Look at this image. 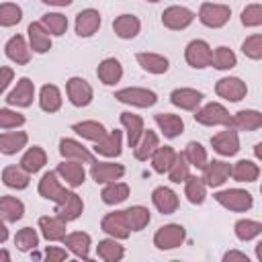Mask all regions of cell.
I'll use <instances>...</instances> for the list:
<instances>
[{
	"instance_id": "cell-1",
	"label": "cell",
	"mask_w": 262,
	"mask_h": 262,
	"mask_svg": "<svg viewBox=\"0 0 262 262\" xmlns=\"http://www.w3.org/2000/svg\"><path fill=\"white\" fill-rule=\"evenodd\" d=\"M215 201L229 209V211H235V213H244V211H250L252 205H254V199L248 190H242V188H227V190H219L215 192Z\"/></svg>"
},
{
	"instance_id": "cell-2",
	"label": "cell",
	"mask_w": 262,
	"mask_h": 262,
	"mask_svg": "<svg viewBox=\"0 0 262 262\" xmlns=\"http://www.w3.org/2000/svg\"><path fill=\"white\" fill-rule=\"evenodd\" d=\"M194 121L201 123V125H207V127H217V125L231 127V115L219 102H209L203 108H196L194 111Z\"/></svg>"
},
{
	"instance_id": "cell-3",
	"label": "cell",
	"mask_w": 262,
	"mask_h": 262,
	"mask_svg": "<svg viewBox=\"0 0 262 262\" xmlns=\"http://www.w3.org/2000/svg\"><path fill=\"white\" fill-rule=\"evenodd\" d=\"M229 16H231V8L227 4L205 2L199 8V20L209 29H221L223 25H227Z\"/></svg>"
},
{
	"instance_id": "cell-4",
	"label": "cell",
	"mask_w": 262,
	"mask_h": 262,
	"mask_svg": "<svg viewBox=\"0 0 262 262\" xmlns=\"http://www.w3.org/2000/svg\"><path fill=\"white\" fill-rule=\"evenodd\" d=\"M186 237V231L180 223H168V225H162L156 235H154V246L158 250H174L178 246H182Z\"/></svg>"
},
{
	"instance_id": "cell-5",
	"label": "cell",
	"mask_w": 262,
	"mask_h": 262,
	"mask_svg": "<svg viewBox=\"0 0 262 262\" xmlns=\"http://www.w3.org/2000/svg\"><path fill=\"white\" fill-rule=\"evenodd\" d=\"M115 98L119 102L139 106V108H149L158 102V94L154 90H147V88H123V90L115 92Z\"/></svg>"
},
{
	"instance_id": "cell-6",
	"label": "cell",
	"mask_w": 262,
	"mask_h": 262,
	"mask_svg": "<svg viewBox=\"0 0 262 262\" xmlns=\"http://www.w3.org/2000/svg\"><path fill=\"white\" fill-rule=\"evenodd\" d=\"M211 55H213V49L209 47L207 41L203 39H194L186 45L184 49V59L190 68H196V70H203L207 66H211Z\"/></svg>"
},
{
	"instance_id": "cell-7",
	"label": "cell",
	"mask_w": 262,
	"mask_h": 262,
	"mask_svg": "<svg viewBox=\"0 0 262 262\" xmlns=\"http://www.w3.org/2000/svg\"><path fill=\"white\" fill-rule=\"evenodd\" d=\"M39 194L47 201H53V203H63L68 196H70V190L66 186H61L59 182V176L55 172H45L43 178L39 180Z\"/></svg>"
},
{
	"instance_id": "cell-8",
	"label": "cell",
	"mask_w": 262,
	"mask_h": 262,
	"mask_svg": "<svg viewBox=\"0 0 262 262\" xmlns=\"http://www.w3.org/2000/svg\"><path fill=\"white\" fill-rule=\"evenodd\" d=\"M194 20V12L186 6H168L162 12V25L172 31H182Z\"/></svg>"
},
{
	"instance_id": "cell-9",
	"label": "cell",
	"mask_w": 262,
	"mask_h": 262,
	"mask_svg": "<svg viewBox=\"0 0 262 262\" xmlns=\"http://www.w3.org/2000/svg\"><path fill=\"white\" fill-rule=\"evenodd\" d=\"M66 90H68V98L74 106H88L92 102V96H94L92 86L80 76L70 78L66 84Z\"/></svg>"
},
{
	"instance_id": "cell-10",
	"label": "cell",
	"mask_w": 262,
	"mask_h": 262,
	"mask_svg": "<svg viewBox=\"0 0 262 262\" xmlns=\"http://www.w3.org/2000/svg\"><path fill=\"white\" fill-rule=\"evenodd\" d=\"M100 227L104 233H108L115 239H127L131 235V227H129L123 211H113V213L104 215L100 221Z\"/></svg>"
},
{
	"instance_id": "cell-11",
	"label": "cell",
	"mask_w": 262,
	"mask_h": 262,
	"mask_svg": "<svg viewBox=\"0 0 262 262\" xmlns=\"http://www.w3.org/2000/svg\"><path fill=\"white\" fill-rule=\"evenodd\" d=\"M211 145L217 154L225 156V158H231L239 151V137H237V131L227 127L225 131H219L217 135L211 137Z\"/></svg>"
},
{
	"instance_id": "cell-12",
	"label": "cell",
	"mask_w": 262,
	"mask_h": 262,
	"mask_svg": "<svg viewBox=\"0 0 262 262\" xmlns=\"http://www.w3.org/2000/svg\"><path fill=\"white\" fill-rule=\"evenodd\" d=\"M231 174V166L223 160H213V162H207L205 168H203V182L205 186H211V188H217L221 186Z\"/></svg>"
},
{
	"instance_id": "cell-13",
	"label": "cell",
	"mask_w": 262,
	"mask_h": 262,
	"mask_svg": "<svg viewBox=\"0 0 262 262\" xmlns=\"http://www.w3.org/2000/svg\"><path fill=\"white\" fill-rule=\"evenodd\" d=\"M215 92H217L221 98H225V100L237 102V100H242V98L248 94V86H246V82H242L239 78L227 76V78H221V80L215 84Z\"/></svg>"
},
{
	"instance_id": "cell-14",
	"label": "cell",
	"mask_w": 262,
	"mask_h": 262,
	"mask_svg": "<svg viewBox=\"0 0 262 262\" xmlns=\"http://www.w3.org/2000/svg\"><path fill=\"white\" fill-rule=\"evenodd\" d=\"M55 174H57L61 180H66V184L72 186V188L82 186V184H84V178H86V170H84L82 162H76V160H68V162L57 164Z\"/></svg>"
},
{
	"instance_id": "cell-15",
	"label": "cell",
	"mask_w": 262,
	"mask_h": 262,
	"mask_svg": "<svg viewBox=\"0 0 262 262\" xmlns=\"http://www.w3.org/2000/svg\"><path fill=\"white\" fill-rule=\"evenodd\" d=\"M123 174H125V168L121 164H113V162H92V168H90V176L96 184L115 182Z\"/></svg>"
},
{
	"instance_id": "cell-16",
	"label": "cell",
	"mask_w": 262,
	"mask_h": 262,
	"mask_svg": "<svg viewBox=\"0 0 262 262\" xmlns=\"http://www.w3.org/2000/svg\"><path fill=\"white\" fill-rule=\"evenodd\" d=\"M33 98H35V84L29 80V78H20L14 86V90L6 96V102L10 106H31L33 104Z\"/></svg>"
},
{
	"instance_id": "cell-17",
	"label": "cell",
	"mask_w": 262,
	"mask_h": 262,
	"mask_svg": "<svg viewBox=\"0 0 262 262\" xmlns=\"http://www.w3.org/2000/svg\"><path fill=\"white\" fill-rule=\"evenodd\" d=\"M100 23H102L100 12L94 10V8H86V10H80V12H78L74 27H76V33H78L80 37H92V35L98 31Z\"/></svg>"
},
{
	"instance_id": "cell-18",
	"label": "cell",
	"mask_w": 262,
	"mask_h": 262,
	"mask_svg": "<svg viewBox=\"0 0 262 262\" xmlns=\"http://www.w3.org/2000/svg\"><path fill=\"white\" fill-rule=\"evenodd\" d=\"M59 154L66 158V160H76V162H86V164H92L94 162V156L88 147H84L80 141L76 139H70V137H63L59 141Z\"/></svg>"
},
{
	"instance_id": "cell-19",
	"label": "cell",
	"mask_w": 262,
	"mask_h": 262,
	"mask_svg": "<svg viewBox=\"0 0 262 262\" xmlns=\"http://www.w3.org/2000/svg\"><path fill=\"white\" fill-rule=\"evenodd\" d=\"M4 51H6V57L18 66H25L31 61V47L27 45L25 37L23 35H14L8 39V43L4 45Z\"/></svg>"
},
{
	"instance_id": "cell-20",
	"label": "cell",
	"mask_w": 262,
	"mask_h": 262,
	"mask_svg": "<svg viewBox=\"0 0 262 262\" xmlns=\"http://www.w3.org/2000/svg\"><path fill=\"white\" fill-rule=\"evenodd\" d=\"M170 102L184 111H196L199 104L203 102V92L194 88H176L170 94Z\"/></svg>"
},
{
	"instance_id": "cell-21",
	"label": "cell",
	"mask_w": 262,
	"mask_h": 262,
	"mask_svg": "<svg viewBox=\"0 0 262 262\" xmlns=\"http://www.w3.org/2000/svg\"><path fill=\"white\" fill-rule=\"evenodd\" d=\"M151 203L162 215H172L178 209V196L168 186H158L151 192Z\"/></svg>"
},
{
	"instance_id": "cell-22",
	"label": "cell",
	"mask_w": 262,
	"mask_h": 262,
	"mask_svg": "<svg viewBox=\"0 0 262 262\" xmlns=\"http://www.w3.org/2000/svg\"><path fill=\"white\" fill-rule=\"evenodd\" d=\"M121 147H123V133L119 129H113L108 131L102 139H98L94 143V151L100 154V156H106V158H117L121 156Z\"/></svg>"
},
{
	"instance_id": "cell-23",
	"label": "cell",
	"mask_w": 262,
	"mask_h": 262,
	"mask_svg": "<svg viewBox=\"0 0 262 262\" xmlns=\"http://www.w3.org/2000/svg\"><path fill=\"white\" fill-rule=\"evenodd\" d=\"M66 250H70L74 256L82 258V260H88L90 258V235L84 233V231H74V233H66V237L61 239Z\"/></svg>"
},
{
	"instance_id": "cell-24",
	"label": "cell",
	"mask_w": 262,
	"mask_h": 262,
	"mask_svg": "<svg viewBox=\"0 0 262 262\" xmlns=\"http://www.w3.org/2000/svg\"><path fill=\"white\" fill-rule=\"evenodd\" d=\"M96 76H98V80H100L102 84L115 86V84L123 78V66H121V61H119L117 57H106V59H102V61L98 63Z\"/></svg>"
},
{
	"instance_id": "cell-25",
	"label": "cell",
	"mask_w": 262,
	"mask_h": 262,
	"mask_svg": "<svg viewBox=\"0 0 262 262\" xmlns=\"http://www.w3.org/2000/svg\"><path fill=\"white\" fill-rule=\"evenodd\" d=\"M66 225H68V221H63L57 215L39 219V229H41V233L47 242H61L66 237V229H68Z\"/></svg>"
},
{
	"instance_id": "cell-26",
	"label": "cell",
	"mask_w": 262,
	"mask_h": 262,
	"mask_svg": "<svg viewBox=\"0 0 262 262\" xmlns=\"http://www.w3.org/2000/svg\"><path fill=\"white\" fill-rule=\"evenodd\" d=\"M260 127H262V113H258L254 108L239 111L231 117V129H235V131H256Z\"/></svg>"
},
{
	"instance_id": "cell-27",
	"label": "cell",
	"mask_w": 262,
	"mask_h": 262,
	"mask_svg": "<svg viewBox=\"0 0 262 262\" xmlns=\"http://www.w3.org/2000/svg\"><path fill=\"white\" fill-rule=\"evenodd\" d=\"M27 33H29V47L35 53H47L51 49V35L43 29L41 23H31Z\"/></svg>"
},
{
	"instance_id": "cell-28",
	"label": "cell",
	"mask_w": 262,
	"mask_h": 262,
	"mask_svg": "<svg viewBox=\"0 0 262 262\" xmlns=\"http://www.w3.org/2000/svg\"><path fill=\"white\" fill-rule=\"evenodd\" d=\"M156 125L160 127V131L164 133V137L168 139H174L178 137L182 131H184V121L178 117V115H172V113H158L154 117Z\"/></svg>"
},
{
	"instance_id": "cell-29",
	"label": "cell",
	"mask_w": 262,
	"mask_h": 262,
	"mask_svg": "<svg viewBox=\"0 0 262 262\" xmlns=\"http://www.w3.org/2000/svg\"><path fill=\"white\" fill-rule=\"evenodd\" d=\"M25 215V205L16 196H0V219L4 223H16Z\"/></svg>"
},
{
	"instance_id": "cell-30",
	"label": "cell",
	"mask_w": 262,
	"mask_h": 262,
	"mask_svg": "<svg viewBox=\"0 0 262 262\" xmlns=\"http://www.w3.org/2000/svg\"><path fill=\"white\" fill-rule=\"evenodd\" d=\"M113 31L121 39H133L141 31V23H139V18L135 14H121V16L115 18Z\"/></svg>"
},
{
	"instance_id": "cell-31",
	"label": "cell",
	"mask_w": 262,
	"mask_h": 262,
	"mask_svg": "<svg viewBox=\"0 0 262 262\" xmlns=\"http://www.w3.org/2000/svg\"><path fill=\"white\" fill-rule=\"evenodd\" d=\"M160 145V139H158V135L154 133V131H145L143 129V133H141V137H139V141L133 145V156L139 160V162H145V160H149L151 158V154L156 151V147Z\"/></svg>"
},
{
	"instance_id": "cell-32",
	"label": "cell",
	"mask_w": 262,
	"mask_h": 262,
	"mask_svg": "<svg viewBox=\"0 0 262 262\" xmlns=\"http://www.w3.org/2000/svg\"><path fill=\"white\" fill-rule=\"evenodd\" d=\"M82 211H84V203H82V199H80L76 192H70V196H68L63 203L57 205L55 215L70 223V221H76V219L82 215Z\"/></svg>"
},
{
	"instance_id": "cell-33",
	"label": "cell",
	"mask_w": 262,
	"mask_h": 262,
	"mask_svg": "<svg viewBox=\"0 0 262 262\" xmlns=\"http://www.w3.org/2000/svg\"><path fill=\"white\" fill-rule=\"evenodd\" d=\"M29 141V135L25 131H8V133H0V151L4 156H14L16 151H20Z\"/></svg>"
},
{
	"instance_id": "cell-34",
	"label": "cell",
	"mask_w": 262,
	"mask_h": 262,
	"mask_svg": "<svg viewBox=\"0 0 262 262\" xmlns=\"http://www.w3.org/2000/svg\"><path fill=\"white\" fill-rule=\"evenodd\" d=\"M121 125L125 127V131H127V141H129V145L133 147V145L139 141L141 133H143V119H141L139 115H135V113L125 111V113H121Z\"/></svg>"
},
{
	"instance_id": "cell-35",
	"label": "cell",
	"mask_w": 262,
	"mask_h": 262,
	"mask_svg": "<svg viewBox=\"0 0 262 262\" xmlns=\"http://www.w3.org/2000/svg\"><path fill=\"white\" fill-rule=\"evenodd\" d=\"M229 176H233V180H237V182H256L260 176V168L252 160H239L231 166Z\"/></svg>"
},
{
	"instance_id": "cell-36",
	"label": "cell",
	"mask_w": 262,
	"mask_h": 262,
	"mask_svg": "<svg viewBox=\"0 0 262 262\" xmlns=\"http://www.w3.org/2000/svg\"><path fill=\"white\" fill-rule=\"evenodd\" d=\"M39 104L45 113H57L61 108V92L55 84H45L39 92Z\"/></svg>"
},
{
	"instance_id": "cell-37",
	"label": "cell",
	"mask_w": 262,
	"mask_h": 262,
	"mask_svg": "<svg viewBox=\"0 0 262 262\" xmlns=\"http://www.w3.org/2000/svg\"><path fill=\"white\" fill-rule=\"evenodd\" d=\"M45 164H47V154H45V151H43V147H39V145L29 147V149H27V154L20 158V168H23V170H27L29 174L39 172Z\"/></svg>"
},
{
	"instance_id": "cell-38",
	"label": "cell",
	"mask_w": 262,
	"mask_h": 262,
	"mask_svg": "<svg viewBox=\"0 0 262 262\" xmlns=\"http://www.w3.org/2000/svg\"><path fill=\"white\" fill-rule=\"evenodd\" d=\"M135 57H137V63L149 74H166L168 72V59L160 53H145L143 51V53H137Z\"/></svg>"
},
{
	"instance_id": "cell-39",
	"label": "cell",
	"mask_w": 262,
	"mask_h": 262,
	"mask_svg": "<svg viewBox=\"0 0 262 262\" xmlns=\"http://www.w3.org/2000/svg\"><path fill=\"white\" fill-rule=\"evenodd\" d=\"M2 182L8 186V188H16V190H23L29 186V172L23 170L20 166H6L2 170Z\"/></svg>"
},
{
	"instance_id": "cell-40",
	"label": "cell",
	"mask_w": 262,
	"mask_h": 262,
	"mask_svg": "<svg viewBox=\"0 0 262 262\" xmlns=\"http://www.w3.org/2000/svg\"><path fill=\"white\" fill-rule=\"evenodd\" d=\"M96 254H98V258H102L104 262H119V260H123V256H125V248H123L115 237H108V239L98 242Z\"/></svg>"
},
{
	"instance_id": "cell-41",
	"label": "cell",
	"mask_w": 262,
	"mask_h": 262,
	"mask_svg": "<svg viewBox=\"0 0 262 262\" xmlns=\"http://www.w3.org/2000/svg\"><path fill=\"white\" fill-rule=\"evenodd\" d=\"M72 131H76L80 137H84V139H90V141H98V139H102L108 131L104 129V125L102 123H98V121H82V123H74L72 125Z\"/></svg>"
},
{
	"instance_id": "cell-42",
	"label": "cell",
	"mask_w": 262,
	"mask_h": 262,
	"mask_svg": "<svg viewBox=\"0 0 262 262\" xmlns=\"http://www.w3.org/2000/svg\"><path fill=\"white\" fill-rule=\"evenodd\" d=\"M123 213H125V219H127L131 231H141L149 223V219H151L149 209L147 207H141V205H133V207L125 209Z\"/></svg>"
},
{
	"instance_id": "cell-43",
	"label": "cell",
	"mask_w": 262,
	"mask_h": 262,
	"mask_svg": "<svg viewBox=\"0 0 262 262\" xmlns=\"http://www.w3.org/2000/svg\"><path fill=\"white\" fill-rule=\"evenodd\" d=\"M100 196H102V201L106 203V205H119V203H123V201H127V196H129V186L125 184V182H106V186L102 188V192H100Z\"/></svg>"
},
{
	"instance_id": "cell-44",
	"label": "cell",
	"mask_w": 262,
	"mask_h": 262,
	"mask_svg": "<svg viewBox=\"0 0 262 262\" xmlns=\"http://www.w3.org/2000/svg\"><path fill=\"white\" fill-rule=\"evenodd\" d=\"M184 194L192 205H201L205 201V196H207V186H205V182L201 178L188 174V178L184 180Z\"/></svg>"
},
{
	"instance_id": "cell-45",
	"label": "cell",
	"mask_w": 262,
	"mask_h": 262,
	"mask_svg": "<svg viewBox=\"0 0 262 262\" xmlns=\"http://www.w3.org/2000/svg\"><path fill=\"white\" fill-rule=\"evenodd\" d=\"M233 231H235L237 239L250 242V239H254V237H258L262 233V223L254 221V219H239V221H235Z\"/></svg>"
},
{
	"instance_id": "cell-46",
	"label": "cell",
	"mask_w": 262,
	"mask_h": 262,
	"mask_svg": "<svg viewBox=\"0 0 262 262\" xmlns=\"http://www.w3.org/2000/svg\"><path fill=\"white\" fill-rule=\"evenodd\" d=\"M174 158H176V151L170 145H164V147L158 145L156 151L151 154V166H154V170L158 174H164V172H168V168L174 162Z\"/></svg>"
},
{
	"instance_id": "cell-47",
	"label": "cell",
	"mask_w": 262,
	"mask_h": 262,
	"mask_svg": "<svg viewBox=\"0 0 262 262\" xmlns=\"http://www.w3.org/2000/svg\"><path fill=\"white\" fill-rule=\"evenodd\" d=\"M41 25H43V29H45L49 35L59 37V35H63L66 29H68V18H66L63 14H59V12H47V14H43Z\"/></svg>"
},
{
	"instance_id": "cell-48",
	"label": "cell",
	"mask_w": 262,
	"mask_h": 262,
	"mask_svg": "<svg viewBox=\"0 0 262 262\" xmlns=\"http://www.w3.org/2000/svg\"><path fill=\"white\" fill-rule=\"evenodd\" d=\"M182 154H184L186 162H188L190 166L199 168V170H203V168H205V164L209 162V160H207V151H205V147H203L199 141H188Z\"/></svg>"
},
{
	"instance_id": "cell-49",
	"label": "cell",
	"mask_w": 262,
	"mask_h": 262,
	"mask_svg": "<svg viewBox=\"0 0 262 262\" xmlns=\"http://www.w3.org/2000/svg\"><path fill=\"white\" fill-rule=\"evenodd\" d=\"M188 174H190V164L186 162L184 154H176L174 162H172L170 168H168V178H170L172 182L180 184V182H184V180L188 178Z\"/></svg>"
},
{
	"instance_id": "cell-50",
	"label": "cell",
	"mask_w": 262,
	"mask_h": 262,
	"mask_svg": "<svg viewBox=\"0 0 262 262\" xmlns=\"http://www.w3.org/2000/svg\"><path fill=\"white\" fill-rule=\"evenodd\" d=\"M235 63H237V57L229 47H217L211 55V66L217 70H231Z\"/></svg>"
},
{
	"instance_id": "cell-51",
	"label": "cell",
	"mask_w": 262,
	"mask_h": 262,
	"mask_svg": "<svg viewBox=\"0 0 262 262\" xmlns=\"http://www.w3.org/2000/svg\"><path fill=\"white\" fill-rule=\"evenodd\" d=\"M14 246L20 250V252H31L39 246V235L33 227H23L16 235H14Z\"/></svg>"
},
{
	"instance_id": "cell-52",
	"label": "cell",
	"mask_w": 262,
	"mask_h": 262,
	"mask_svg": "<svg viewBox=\"0 0 262 262\" xmlns=\"http://www.w3.org/2000/svg\"><path fill=\"white\" fill-rule=\"evenodd\" d=\"M23 18V10L14 2H4L0 4V27H14Z\"/></svg>"
},
{
	"instance_id": "cell-53",
	"label": "cell",
	"mask_w": 262,
	"mask_h": 262,
	"mask_svg": "<svg viewBox=\"0 0 262 262\" xmlns=\"http://www.w3.org/2000/svg\"><path fill=\"white\" fill-rule=\"evenodd\" d=\"M242 51L246 57L250 59H262V35L256 33V35H250L244 43H242Z\"/></svg>"
},
{
	"instance_id": "cell-54",
	"label": "cell",
	"mask_w": 262,
	"mask_h": 262,
	"mask_svg": "<svg viewBox=\"0 0 262 262\" xmlns=\"http://www.w3.org/2000/svg\"><path fill=\"white\" fill-rule=\"evenodd\" d=\"M20 125H25V115L10 108H0V129H16Z\"/></svg>"
},
{
	"instance_id": "cell-55",
	"label": "cell",
	"mask_w": 262,
	"mask_h": 262,
	"mask_svg": "<svg viewBox=\"0 0 262 262\" xmlns=\"http://www.w3.org/2000/svg\"><path fill=\"white\" fill-rule=\"evenodd\" d=\"M242 25L244 27H260L262 25V6L250 4L242 10Z\"/></svg>"
},
{
	"instance_id": "cell-56",
	"label": "cell",
	"mask_w": 262,
	"mask_h": 262,
	"mask_svg": "<svg viewBox=\"0 0 262 262\" xmlns=\"http://www.w3.org/2000/svg\"><path fill=\"white\" fill-rule=\"evenodd\" d=\"M12 78H14V72H12V68H8V66H2L0 68V94L8 88V84L12 82Z\"/></svg>"
},
{
	"instance_id": "cell-57",
	"label": "cell",
	"mask_w": 262,
	"mask_h": 262,
	"mask_svg": "<svg viewBox=\"0 0 262 262\" xmlns=\"http://www.w3.org/2000/svg\"><path fill=\"white\" fill-rule=\"evenodd\" d=\"M45 258L49 262H61V260L68 258V250H63V248H47Z\"/></svg>"
},
{
	"instance_id": "cell-58",
	"label": "cell",
	"mask_w": 262,
	"mask_h": 262,
	"mask_svg": "<svg viewBox=\"0 0 262 262\" xmlns=\"http://www.w3.org/2000/svg\"><path fill=\"white\" fill-rule=\"evenodd\" d=\"M250 258L244 254V252H237V250H229L223 254V262H248Z\"/></svg>"
},
{
	"instance_id": "cell-59",
	"label": "cell",
	"mask_w": 262,
	"mask_h": 262,
	"mask_svg": "<svg viewBox=\"0 0 262 262\" xmlns=\"http://www.w3.org/2000/svg\"><path fill=\"white\" fill-rule=\"evenodd\" d=\"M41 2H45L49 6H70L74 0H41Z\"/></svg>"
},
{
	"instance_id": "cell-60",
	"label": "cell",
	"mask_w": 262,
	"mask_h": 262,
	"mask_svg": "<svg viewBox=\"0 0 262 262\" xmlns=\"http://www.w3.org/2000/svg\"><path fill=\"white\" fill-rule=\"evenodd\" d=\"M8 239V229H6V225H4V221L0 219V244H4Z\"/></svg>"
},
{
	"instance_id": "cell-61",
	"label": "cell",
	"mask_w": 262,
	"mask_h": 262,
	"mask_svg": "<svg viewBox=\"0 0 262 262\" xmlns=\"http://www.w3.org/2000/svg\"><path fill=\"white\" fill-rule=\"evenodd\" d=\"M260 147H262V143H256V145H254V156H256L258 160L262 158V149H260Z\"/></svg>"
},
{
	"instance_id": "cell-62",
	"label": "cell",
	"mask_w": 262,
	"mask_h": 262,
	"mask_svg": "<svg viewBox=\"0 0 262 262\" xmlns=\"http://www.w3.org/2000/svg\"><path fill=\"white\" fill-rule=\"evenodd\" d=\"M10 260V254L6 250H0V262H8Z\"/></svg>"
},
{
	"instance_id": "cell-63",
	"label": "cell",
	"mask_w": 262,
	"mask_h": 262,
	"mask_svg": "<svg viewBox=\"0 0 262 262\" xmlns=\"http://www.w3.org/2000/svg\"><path fill=\"white\" fill-rule=\"evenodd\" d=\"M147 2H160V0H147Z\"/></svg>"
}]
</instances>
